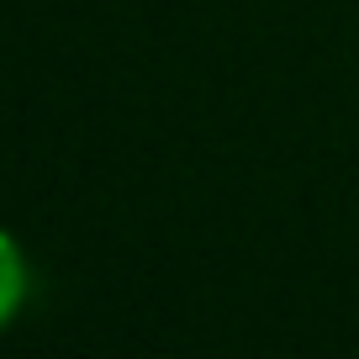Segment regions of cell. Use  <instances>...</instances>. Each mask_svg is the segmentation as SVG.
Here are the masks:
<instances>
[{"label":"cell","mask_w":359,"mask_h":359,"mask_svg":"<svg viewBox=\"0 0 359 359\" xmlns=\"http://www.w3.org/2000/svg\"><path fill=\"white\" fill-rule=\"evenodd\" d=\"M27 291H32V269H27V254L6 227H0V327H11V317L22 312Z\"/></svg>","instance_id":"6da1fadb"}]
</instances>
